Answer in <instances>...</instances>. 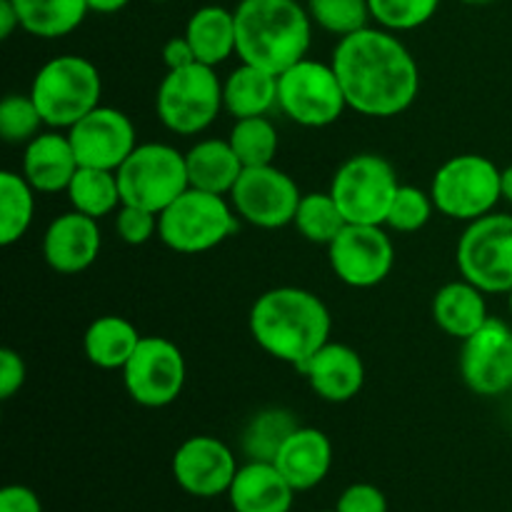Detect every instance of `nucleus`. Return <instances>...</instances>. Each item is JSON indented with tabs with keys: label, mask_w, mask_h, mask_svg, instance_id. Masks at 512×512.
Returning a JSON list of instances; mask_svg holds the SVG:
<instances>
[{
	"label": "nucleus",
	"mask_w": 512,
	"mask_h": 512,
	"mask_svg": "<svg viewBox=\"0 0 512 512\" xmlns=\"http://www.w3.org/2000/svg\"><path fill=\"white\" fill-rule=\"evenodd\" d=\"M330 65L338 73L348 108L365 118H395L420 93L418 60L398 33L368 25L338 40Z\"/></svg>",
	"instance_id": "nucleus-1"
},
{
	"label": "nucleus",
	"mask_w": 512,
	"mask_h": 512,
	"mask_svg": "<svg viewBox=\"0 0 512 512\" xmlns=\"http://www.w3.org/2000/svg\"><path fill=\"white\" fill-rule=\"evenodd\" d=\"M248 328L263 353L300 370L325 343H330L333 318L328 305L315 293L295 285H280L265 290L255 300Z\"/></svg>",
	"instance_id": "nucleus-2"
},
{
	"label": "nucleus",
	"mask_w": 512,
	"mask_h": 512,
	"mask_svg": "<svg viewBox=\"0 0 512 512\" xmlns=\"http://www.w3.org/2000/svg\"><path fill=\"white\" fill-rule=\"evenodd\" d=\"M240 63L280 75L308 58L313 18L298 0H240L235 8Z\"/></svg>",
	"instance_id": "nucleus-3"
},
{
	"label": "nucleus",
	"mask_w": 512,
	"mask_h": 512,
	"mask_svg": "<svg viewBox=\"0 0 512 512\" xmlns=\"http://www.w3.org/2000/svg\"><path fill=\"white\" fill-rule=\"evenodd\" d=\"M103 78L93 60L83 55H58L40 65L30 83V98L38 105L45 125L70 130L100 105Z\"/></svg>",
	"instance_id": "nucleus-4"
},
{
	"label": "nucleus",
	"mask_w": 512,
	"mask_h": 512,
	"mask_svg": "<svg viewBox=\"0 0 512 512\" xmlns=\"http://www.w3.org/2000/svg\"><path fill=\"white\" fill-rule=\"evenodd\" d=\"M238 228L230 198L188 188L160 213L158 238L173 253L200 255L223 245Z\"/></svg>",
	"instance_id": "nucleus-5"
},
{
	"label": "nucleus",
	"mask_w": 512,
	"mask_h": 512,
	"mask_svg": "<svg viewBox=\"0 0 512 512\" xmlns=\"http://www.w3.org/2000/svg\"><path fill=\"white\" fill-rule=\"evenodd\" d=\"M430 195L440 215L473 223L495 213L503 200V170L485 155H453L435 170Z\"/></svg>",
	"instance_id": "nucleus-6"
},
{
	"label": "nucleus",
	"mask_w": 512,
	"mask_h": 512,
	"mask_svg": "<svg viewBox=\"0 0 512 512\" xmlns=\"http://www.w3.org/2000/svg\"><path fill=\"white\" fill-rule=\"evenodd\" d=\"M220 110H225L223 80L203 63L168 70L155 93L158 120L175 135H200L218 120Z\"/></svg>",
	"instance_id": "nucleus-7"
},
{
	"label": "nucleus",
	"mask_w": 512,
	"mask_h": 512,
	"mask_svg": "<svg viewBox=\"0 0 512 512\" xmlns=\"http://www.w3.org/2000/svg\"><path fill=\"white\" fill-rule=\"evenodd\" d=\"M115 173L125 205L158 215L190 188L185 153L168 143H140Z\"/></svg>",
	"instance_id": "nucleus-8"
},
{
	"label": "nucleus",
	"mask_w": 512,
	"mask_h": 512,
	"mask_svg": "<svg viewBox=\"0 0 512 512\" xmlns=\"http://www.w3.org/2000/svg\"><path fill=\"white\" fill-rule=\"evenodd\" d=\"M278 110L303 128H328L348 110L343 85L330 63L303 58L278 75Z\"/></svg>",
	"instance_id": "nucleus-9"
},
{
	"label": "nucleus",
	"mask_w": 512,
	"mask_h": 512,
	"mask_svg": "<svg viewBox=\"0 0 512 512\" xmlns=\"http://www.w3.org/2000/svg\"><path fill=\"white\" fill-rule=\"evenodd\" d=\"M398 188L400 180L393 163L378 153L350 155L330 180V195L348 223L385 225Z\"/></svg>",
	"instance_id": "nucleus-10"
},
{
	"label": "nucleus",
	"mask_w": 512,
	"mask_h": 512,
	"mask_svg": "<svg viewBox=\"0 0 512 512\" xmlns=\"http://www.w3.org/2000/svg\"><path fill=\"white\" fill-rule=\"evenodd\" d=\"M458 270L485 295L512 290V215L490 213L468 223L458 240Z\"/></svg>",
	"instance_id": "nucleus-11"
},
{
	"label": "nucleus",
	"mask_w": 512,
	"mask_h": 512,
	"mask_svg": "<svg viewBox=\"0 0 512 512\" xmlns=\"http://www.w3.org/2000/svg\"><path fill=\"white\" fill-rule=\"evenodd\" d=\"M123 385L130 400L143 408H168L183 395L188 380L185 355L163 335H143L125 363Z\"/></svg>",
	"instance_id": "nucleus-12"
},
{
	"label": "nucleus",
	"mask_w": 512,
	"mask_h": 512,
	"mask_svg": "<svg viewBox=\"0 0 512 512\" xmlns=\"http://www.w3.org/2000/svg\"><path fill=\"white\" fill-rule=\"evenodd\" d=\"M328 260L340 283L368 290L393 273L395 245L385 225L348 223L328 245Z\"/></svg>",
	"instance_id": "nucleus-13"
},
{
	"label": "nucleus",
	"mask_w": 512,
	"mask_h": 512,
	"mask_svg": "<svg viewBox=\"0 0 512 512\" xmlns=\"http://www.w3.org/2000/svg\"><path fill=\"white\" fill-rule=\"evenodd\" d=\"M228 198L240 220L255 228L278 230L293 225L303 193L285 170L258 165L243 170Z\"/></svg>",
	"instance_id": "nucleus-14"
},
{
	"label": "nucleus",
	"mask_w": 512,
	"mask_h": 512,
	"mask_svg": "<svg viewBox=\"0 0 512 512\" xmlns=\"http://www.w3.org/2000/svg\"><path fill=\"white\" fill-rule=\"evenodd\" d=\"M460 378L480 398H500L512 390V328L505 320L490 318L463 340Z\"/></svg>",
	"instance_id": "nucleus-15"
},
{
	"label": "nucleus",
	"mask_w": 512,
	"mask_h": 512,
	"mask_svg": "<svg viewBox=\"0 0 512 512\" xmlns=\"http://www.w3.org/2000/svg\"><path fill=\"white\" fill-rule=\"evenodd\" d=\"M238 468L233 450L213 435H193L180 443L170 463L178 488L203 500L228 495Z\"/></svg>",
	"instance_id": "nucleus-16"
},
{
	"label": "nucleus",
	"mask_w": 512,
	"mask_h": 512,
	"mask_svg": "<svg viewBox=\"0 0 512 512\" xmlns=\"http://www.w3.org/2000/svg\"><path fill=\"white\" fill-rule=\"evenodd\" d=\"M68 138L83 168L118 170L138 148L133 120L110 105L90 110L68 130Z\"/></svg>",
	"instance_id": "nucleus-17"
},
{
	"label": "nucleus",
	"mask_w": 512,
	"mask_h": 512,
	"mask_svg": "<svg viewBox=\"0 0 512 512\" xmlns=\"http://www.w3.org/2000/svg\"><path fill=\"white\" fill-rule=\"evenodd\" d=\"M103 235L95 218L68 210L48 223L43 233V258L58 275H78L98 260Z\"/></svg>",
	"instance_id": "nucleus-18"
},
{
	"label": "nucleus",
	"mask_w": 512,
	"mask_h": 512,
	"mask_svg": "<svg viewBox=\"0 0 512 512\" xmlns=\"http://www.w3.org/2000/svg\"><path fill=\"white\" fill-rule=\"evenodd\" d=\"M310 390L325 403H348L358 398L365 385V363L355 348L345 343H325L300 368Z\"/></svg>",
	"instance_id": "nucleus-19"
},
{
	"label": "nucleus",
	"mask_w": 512,
	"mask_h": 512,
	"mask_svg": "<svg viewBox=\"0 0 512 512\" xmlns=\"http://www.w3.org/2000/svg\"><path fill=\"white\" fill-rule=\"evenodd\" d=\"M78 168L73 143L68 133L63 135L60 130H43L23 150L25 180L43 195L65 193Z\"/></svg>",
	"instance_id": "nucleus-20"
},
{
	"label": "nucleus",
	"mask_w": 512,
	"mask_h": 512,
	"mask_svg": "<svg viewBox=\"0 0 512 512\" xmlns=\"http://www.w3.org/2000/svg\"><path fill=\"white\" fill-rule=\"evenodd\" d=\"M275 468L285 475L295 493L313 490L333 468V443L320 428L300 425L275 455Z\"/></svg>",
	"instance_id": "nucleus-21"
},
{
	"label": "nucleus",
	"mask_w": 512,
	"mask_h": 512,
	"mask_svg": "<svg viewBox=\"0 0 512 512\" xmlns=\"http://www.w3.org/2000/svg\"><path fill=\"white\" fill-rule=\"evenodd\" d=\"M228 500L233 512H290L295 488L275 468V463L248 460L235 473Z\"/></svg>",
	"instance_id": "nucleus-22"
},
{
	"label": "nucleus",
	"mask_w": 512,
	"mask_h": 512,
	"mask_svg": "<svg viewBox=\"0 0 512 512\" xmlns=\"http://www.w3.org/2000/svg\"><path fill=\"white\" fill-rule=\"evenodd\" d=\"M430 313H433L435 325L460 343L490 320L485 293L465 278L438 288V293L433 295Z\"/></svg>",
	"instance_id": "nucleus-23"
},
{
	"label": "nucleus",
	"mask_w": 512,
	"mask_h": 512,
	"mask_svg": "<svg viewBox=\"0 0 512 512\" xmlns=\"http://www.w3.org/2000/svg\"><path fill=\"white\" fill-rule=\"evenodd\" d=\"M185 38L193 48L198 63L218 68L225 60L238 55V33H235V10L223 5H203L195 10L185 25Z\"/></svg>",
	"instance_id": "nucleus-24"
},
{
	"label": "nucleus",
	"mask_w": 512,
	"mask_h": 512,
	"mask_svg": "<svg viewBox=\"0 0 512 512\" xmlns=\"http://www.w3.org/2000/svg\"><path fill=\"white\" fill-rule=\"evenodd\" d=\"M223 108L233 120L268 115L278 108V75L240 63L223 80Z\"/></svg>",
	"instance_id": "nucleus-25"
},
{
	"label": "nucleus",
	"mask_w": 512,
	"mask_h": 512,
	"mask_svg": "<svg viewBox=\"0 0 512 512\" xmlns=\"http://www.w3.org/2000/svg\"><path fill=\"white\" fill-rule=\"evenodd\" d=\"M190 188L215 195H230L245 165L235 155L233 145L220 138H205L185 153Z\"/></svg>",
	"instance_id": "nucleus-26"
},
{
	"label": "nucleus",
	"mask_w": 512,
	"mask_h": 512,
	"mask_svg": "<svg viewBox=\"0 0 512 512\" xmlns=\"http://www.w3.org/2000/svg\"><path fill=\"white\" fill-rule=\"evenodd\" d=\"M140 338L138 328L123 315H100L83 335L85 358L100 370H123Z\"/></svg>",
	"instance_id": "nucleus-27"
},
{
	"label": "nucleus",
	"mask_w": 512,
	"mask_h": 512,
	"mask_svg": "<svg viewBox=\"0 0 512 512\" xmlns=\"http://www.w3.org/2000/svg\"><path fill=\"white\" fill-rule=\"evenodd\" d=\"M20 18V30L33 38H65L83 25L90 13L85 0H10Z\"/></svg>",
	"instance_id": "nucleus-28"
},
{
	"label": "nucleus",
	"mask_w": 512,
	"mask_h": 512,
	"mask_svg": "<svg viewBox=\"0 0 512 512\" xmlns=\"http://www.w3.org/2000/svg\"><path fill=\"white\" fill-rule=\"evenodd\" d=\"M65 193H68L73 210L95 220L105 218V215H115L120 205H123L118 173L115 170L83 168L80 165Z\"/></svg>",
	"instance_id": "nucleus-29"
},
{
	"label": "nucleus",
	"mask_w": 512,
	"mask_h": 512,
	"mask_svg": "<svg viewBox=\"0 0 512 512\" xmlns=\"http://www.w3.org/2000/svg\"><path fill=\"white\" fill-rule=\"evenodd\" d=\"M35 193L23 173H0V245L10 248L28 233L35 218Z\"/></svg>",
	"instance_id": "nucleus-30"
},
{
	"label": "nucleus",
	"mask_w": 512,
	"mask_h": 512,
	"mask_svg": "<svg viewBox=\"0 0 512 512\" xmlns=\"http://www.w3.org/2000/svg\"><path fill=\"white\" fill-rule=\"evenodd\" d=\"M298 428L300 423L288 408H263L248 420L240 438L245 458L273 463L285 440Z\"/></svg>",
	"instance_id": "nucleus-31"
},
{
	"label": "nucleus",
	"mask_w": 512,
	"mask_h": 512,
	"mask_svg": "<svg viewBox=\"0 0 512 512\" xmlns=\"http://www.w3.org/2000/svg\"><path fill=\"white\" fill-rule=\"evenodd\" d=\"M293 225L305 240L328 248L348 225V220L328 190V193H303Z\"/></svg>",
	"instance_id": "nucleus-32"
},
{
	"label": "nucleus",
	"mask_w": 512,
	"mask_h": 512,
	"mask_svg": "<svg viewBox=\"0 0 512 512\" xmlns=\"http://www.w3.org/2000/svg\"><path fill=\"white\" fill-rule=\"evenodd\" d=\"M228 143L233 145L245 168H258V165H273L280 148V135L268 115H258V118L235 120Z\"/></svg>",
	"instance_id": "nucleus-33"
},
{
	"label": "nucleus",
	"mask_w": 512,
	"mask_h": 512,
	"mask_svg": "<svg viewBox=\"0 0 512 512\" xmlns=\"http://www.w3.org/2000/svg\"><path fill=\"white\" fill-rule=\"evenodd\" d=\"M313 25L335 38H345L373 23L368 0H308L305 3Z\"/></svg>",
	"instance_id": "nucleus-34"
},
{
	"label": "nucleus",
	"mask_w": 512,
	"mask_h": 512,
	"mask_svg": "<svg viewBox=\"0 0 512 512\" xmlns=\"http://www.w3.org/2000/svg\"><path fill=\"white\" fill-rule=\"evenodd\" d=\"M435 203L430 190L418 188V185L400 183L398 193H395L393 203H390L388 218H385V228L395 230V233H418L430 223L435 213Z\"/></svg>",
	"instance_id": "nucleus-35"
},
{
	"label": "nucleus",
	"mask_w": 512,
	"mask_h": 512,
	"mask_svg": "<svg viewBox=\"0 0 512 512\" xmlns=\"http://www.w3.org/2000/svg\"><path fill=\"white\" fill-rule=\"evenodd\" d=\"M373 23L390 33H408L423 28L435 18L440 0H368Z\"/></svg>",
	"instance_id": "nucleus-36"
},
{
	"label": "nucleus",
	"mask_w": 512,
	"mask_h": 512,
	"mask_svg": "<svg viewBox=\"0 0 512 512\" xmlns=\"http://www.w3.org/2000/svg\"><path fill=\"white\" fill-rule=\"evenodd\" d=\"M45 120L35 100L28 95L10 93L0 103V138L10 145H28L35 135L43 133Z\"/></svg>",
	"instance_id": "nucleus-37"
},
{
	"label": "nucleus",
	"mask_w": 512,
	"mask_h": 512,
	"mask_svg": "<svg viewBox=\"0 0 512 512\" xmlns=\"http://www.w3.org/2000/svg\"><path fill=\"white\" fill-rule=\"evenodd\" d=\"M160 215L138 205H120L115 213V233L128 245H145L158 235Z\"/></svg>",
	"instance_id": "nucleus-38"
},
{
	"label": "nucleus",
	"mask_w": 512,
	"mask_h": 512,
	"mask_svg": "<svg viewBox=\"0 0 512 512\" xmlns=\"http://www.w3.org/2000/svg\"><path fill=\"white\" fill-rule=\"evenodd\" d=\"M338 512H388V498L373 483H353L340 493Z\"/></svg>",
	"instance_id": "nucleus-39"
},
{
	"label": "nucleus",
	"mask_w": 512,
	"mask_h": 512,
	"mask_svg": "<svg viewBox=\"0 0 512 512\" xmlns=\"http://www.w3.org/2000/svg\"><path fill=\"white\" fill-rule=\"evenodd\" d=\"M25 378H28V368H25V360L20 358L18 350H0V398H13L25 385Z\"/></svg>",
	"instance_id": "nucleus-40"
},
{
	"label": "nucleus",
	"mask_w": 512,
	"mask_h": 512,
	"mask_svg": "<svg viewBox=\"0 0 512 512\" xmlns=\"http://www.w3.org/2000/svg\"><path fill=\"white\" fill-rule=\"evenodd\" d=\"M0 512H43V503L28 485H5L0 490Z\"/></svg>",
	"instance_id": "nucleus-41"
},
{
	"label": "nucleus",
	"mask_w": 512,
	"mask_h": 512,
	"mask_svg": "<svg viewBox=\"0 0 512 512\" xmlns=\"http://www.w3.org/2000/svg\"><path fill=\"white\" fill-rule=\"evenodd\" d=\"M163 63L168 70H180L198 63V58H195L193 48H190L185 35H175V38H170L168 43L163 45Z\"/></svg>",
	"instance_id": "nucleus-42"
},
{
	"label": "nucleus",
	"mask_w": 512,
	"mask_h": 512,
	"mask_svg": "<svg viewBox=\"0 0 512 512\" xmlns=\"http://www.w3.org/2000/svg\"><path fill=\"white\" fill-rule=\"evenodd\" d=\"M20 28V18L10 0H0V38L8 40Z\"/></svg>",
	"instance_id": "nucleus-43"
},
{
	"label": "nucleus",
	"mask_w": 512,
	"mask_h": 512,
	"mask_svg": "<svg viewBox=\"0 0 512 512\" xmlns=\"http://www.w3.org/2000/svg\"><path fill=\"white\" fill-rule=\"evenodd\" d=\"M90 8V13H100V15H113L120 13L130 0H85Z\"/></svg>",
	"instance_id": "nucleus-44"
},
{
	"label": "nucleus",
	"mask_w": 512,
	"mask_h": 512,
	"mask_svg": "<svg viewBox=\"0 0 512 512\" xmlns=\"http://www.w3.org/2000/svg\"><path fill=\"white\" fill-rule=\"evenodd\" d=\"M503 200H508L512 205V163L508 168H503Z\"/></svg>",
	"instance_id": "nucleus-45"
},
{
	"label": "nucleus",
	"mask_w": 512,
	"mask_h": 512,
	"mask_svg": "<svg viewBox=\"0 0 512 512\" xmlns=\"http://www.w3.org/2000/svg\"><path fill=\"white\" fill-rule=\"evenodd\" d=\"M460 3H465V5H493L495 0H460Z\"/></svg>",
	"instance_id": "nucleus-46"
},
{
	"label": "nucleus",
	"mask_w": 512,
	"mask_h": 512,
	"mask_svg": "<svg viewBox=\"0 0 512 512\" xmlns=\"http://www.w3.org/2000/svg\"><path fill=\"white\" fill-rule=\"evenodd\" d=\"M508 308H510V315H512V290L508 293Z\"/></svg>",
	"instance_id": "nucleus-47"
},
{
	"label": "nucleus",
	"mask_w": 512,
	"mask_h": 512,
	"mask_svg": "<svg viewBox=\"0 0 512 512\" xmlns=\"http://www.w3.org/2000/svg\"><path fill=\"white\" fill-rule=\"evenodd\" d=\"M320 512H338V510H320Z\"/></svg>",
	"instance_id": "nucleus-48"
}]
</instances>
